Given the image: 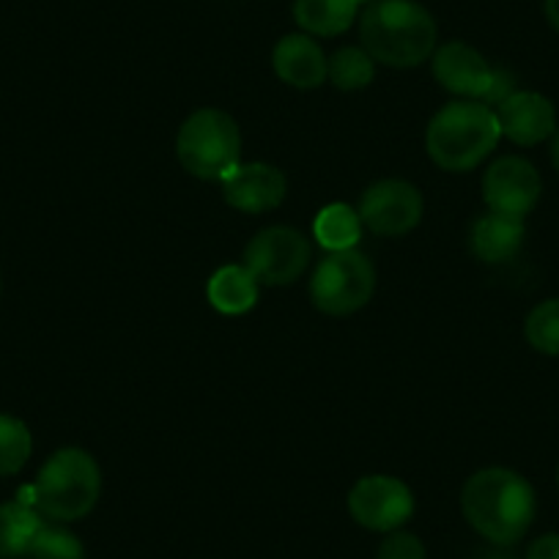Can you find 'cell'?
I'll use <instances>...</instances> for the list:
<instances>
[{
    "mask_svg": "<svg viewBox=\"0 0 559 559\" xmlns=\"http://www.w3.org/2000/svg\"><path fill=\"white\" fill-rule=\"evenodd\" d=\"M466 524L493 546H513L530 532L537 513L532 483L508 466L475 472L461 491Z\"/></svg>",
    "mask_w": 559,
    "mask_h": 559,
    "instance_id": "cell-1",
    "label": "cell"
},
{
    "mask_svg": "<svg viewBox=\"0 0 559 559\" xmlns=\"http://www.w3.org/2000/svg\"><path fill=\"white\" fill-rule=\"evenodd\" d=\"M437 20L417 0H376L359 17V41L376 63L412 69L437 52Z\"/></svg>",
    "mask_w": 559,
    "mask_h": 559,
    "instance_id": "cell-2",
    "label": "cell"
},
{
    "mask_svg": "<svg viewBox=\"0 0 559 559\" xmlns=\"http://www.w3.org/2000/svg\"><path fill=\"white\" fill-rule=\"evenodd\" d=\"M502 129L497 110L475 99H455L431 118L426 152L448 174H469L497 148Z\"/></svg>",
    "mask_w": 559,
    "mask_h": 559,
    "instance_id": "cell-3",
    "label": "cell"
},
{
    "mask_svg": "<svg viewBox=\"0 0 559 559\" xmlns=\"http://www.w3.org/2000/svg\"><path fill=\"white\" fill-rule=\"evenodd\" d=\"M102 493V469L83 448H61L45 461L34 483L36 510L47 521L69 524L96 508Z\"/></svg>",
    "mask_w": 559,
    "mask_h": 559,
    "instance_id": "cell-4",
    "label": "cell"
},
{
    "mask_svg": "<svg viewBox=\"0 0 559 559\" xmlns=\"http://www.w3.org/2000/svg\"><path fill=\"white\" fill-rule=\"evenodd\" d=\"M176 157L195 179L223 181L241 163L239 123L217 107H201L179 127Z\"/></svg>",
    "mask_w": 559,
    "mask_h": 559,
    "instance_id": "cell-5",
    "label": "cell"
},
{
    "mask_svg": "<svg viewBox=\"0 0 559 559\" xmlns=\"http://www.w3.org/2000/svg\"><path fill=\"white\" fill-rule=\"evenodd\" d=\"M376 266L354 250L326 252L310 277V302L324 316H352L373 299Z\"/></svg>",
    "mask_w": 559,
    "mask_h": 559,
    "instance_id": "cell-6",
    "label": "cell"
},
{
    "mask_svg": "<svg viewBox=\"0 0 559 559\" xmlns=\"http://www.w3.org/2000/svg\"><path fill=\"white\" fill-rule=\"evenodd\" d=\"M313 261V245L288 225H269L258 230L245 247V266L263 286H292Z\"/></svg>",
    "mask_w": 559,
    "mask_h": 559,
    "instance_id": "cell-7",
    "label": "cell"
},
{
    "mask_svg": "<svg viewBox=\"0 0 559 559\" xmlns=\"http://www.w3.org/2000/svg\"><path fill=\"white\" fill-rule=\"evenodd\" d=\"M348 513L362 530L390 532L403 530L414 515V493L401 477L368 475L359 477L348 491Z\"/></svg>",
    "mask_w": 559,
    "mask_h": 559,
    "instance_id": "cell-8",
    "label": "cell"
},
{
    "mask_svg": "<svg viewBox=\"0 0 559 559\" xmlns=\"http://www.w3.org/2000/svg\"><path fill=\"white\" fill-rule=\"evenodd\" d=\"M423 209L426 203L412 181L381 179L362 192L357 212L370 234L397 239L417 228L423 219Z\"/></svg>",
    "mask_w": 559,
    "mask_h": 559,
    "instance_id": "cell-9",
    "label": "cell"
},
{
    "mask_svg": "<svg viewBox=\"0 0 559 559\" xmlns=\"http://www.w3.org/2000/svg\"><path fill=\"white\" fill-rule=\"evenodd\" d=\"M543 179L535 165L524 157H499L488 165L483 176V201L488 212L508 214V217L524 219L532 209L540 203Z\"/></svg>",
    "mask_w": 559,
    "mask_h": 559,
    "instance_id": "cell-10",
    "label": "cell"
},
{
    "mask_svg": "<svg viewBox=\"0 0 559 559\" xmlns=\"http://www.w3.org/2000/svg\"><path fill=\"white\" fill-rule=\"evenodd\" d=\"M219 187H223L225 203L245 214L272 212L288 195V181L283 170L266 163H239L219 181Z\"/></svg>",
    "mask_w": 559,
    "mask_h": 559,
    "instance_id": "cell-11",
    "label": "cell"
},
{
    "mask_svg": "<svg viewBox=\"0 0 559 559\" xmlns=\"http://www.w3.org/2000/svg\"><path fill=\"white\" fill-rule=\"evenodd\" d=\"M433 78L459 99L483 102L491 88L493 67L466 41H448L433 52Z\"/></svg>",
    "mask_w": 559,
    "mask_h": 559,
    "instance_id": "cell-12",
    "label": "cell"
},
{
    "mask_svg": "<svg viewBox=\"0 0 559 559\" xmlns=\"http://www.w3.org/2000/svg\"><path fill=\"white\" fill-rule=\"evenodd\" d=\"M499 129L515 146H537L557 132V110L537 91H515L497 107Z\"/></svg>",
    "mask_w": 559,
    "mask_h": 559,
    "instance_id": "cell-13",
    "label": "cell"
},
{
    "mask_svg": "<svg viewBox=\"0 0 559 559\" xmlns=\"http://www.w3.org/2000/svg\"><path fill=\"white\" fill-rule=\"evenodd\" d=\"M326 67H330V58L324 56L319 41L310 39L308 34L283 36L272 50L274 74L292 88H321L326 83Z\"/></svg>",
    "mask_w": 559,
    "mask_h": 559,
    "instance_id": "cell-14",
    "label": "cell"
},
{
    "mask_svg": "<svg viewBox=\"0 0 559 559\" xmlns=\"http://www.w3.org/2000/svg\"><path fill=\"white\" fill-rule=\"evenodd\" d=\"M524 219L486 212L472 223L469 250L483 263H508L519 255L521 245H524Z\"/></svg>",
    "mask_w": 559,
    "mask_h": 559,
    "instance_id": "cell-15",
    "label": "cell"
},
{
    "mask_svg": "<svg viewBox=\"0 0 559 559\" xmlns=\"http://www.w3.org/2000/svg\"><path fill=\"white\" fill-rule=\"evenodd\" d=\"M209 305L223 316L250 313L261 297V283L245 263H225L209 277Z\"/></svg>",
    "mask_w": 559,
    "mask_h": 559,
    "instance_id": "cell-16",
    "label": "cell"
},
{
    "mask_svg": "<svg viewBox=\"0 0 559 559\" xmlns=\"http://www.w3.org/2000/svg\"><path fill=\"white\" fill-rule=\"evenodd\" d=\"M41 526H45V515L31 504L20 499L0 504V559L31 557Z\"/></svg>",
    "mask_w": 559,
    "mask_h": 559,
    "instance_id": "cell-17",
    "label": "cell"
},
{
    "mask_svg": "<svg viewBox=\"0 0 559 559\" xmlns=\"http://www.w3.org/2000/svg\"><path fill=\"white\" fill-rule=\"evenodd\" d=\"M357 0H294V20L305 34L341 36L357 20Z\"/></svg>",
    "mask_w": 559,
    "mask_h": 559,
    "instance_id": "cell-18",
    "label": "cell"
},
{
    "mask_svg": "<svg viewBox=\"0 0 559 559\" xmlns=\"http://www.w3.org/2000/svg\"><path fill=\"white\" fill-rule=\"evenodd\" d=\"M362 217L348 203H330L313 219V236L326 252L354 250L362 239Z\"/></svg>",
    "mask_w": 559,
    "mask_h": 559,
    "instance_id": "cell-19",
    "label": "cell"
},
{
    "mask_svg": "<svg viewBox=\"0 0 559 559\" xmlns=\"http://www.w3.org/2000/svg\"><path fill=\"white\" fill-rule=\"evenodd\" d=\"M376 61L362 50V47H343L330 58L326 67V80L337 91H362L373 83Z\"/></svg>",
    "mask_w": 559,
    "mask_h": 559,
    "instance_id": "cell-20",
    "label": "cell"
},
{
    "mask_svg": "<svg viewBox=\"0 0 559 559\" xmlns=\"http://www.w3.org/2000/svg\"><path fill=\"white\" fill-rule=\"evenodd\" d=\"M34 453V437L23 419L0 414V477H12L28 464Z\"/></svg>",
    "mask_w": 559,
    "mask_h": 559,
    "instance_id": "cell-21",
    "label": "cell"
},
{
    "mask_svg": "<svg viewBox=\"0 0 559 559\" xmlns=\"http://www.w3.org/2000/svg\"><path fill=\"white\" fill-rule=\"evenodd\" d=\"M524 337L535 352L559 357V299L535 305L524 321Z\"/></svg>",
    "mask_w": 559,
    "mask_h": 559,
    "instance_id": "cell-22",
    "label": "cell"
},
{
    "mask_svg": "<svg viewBox=\"0 0 559 559\" xmlns=\"http://www.w3.org/2000/svg\"><path fill=\"white\" fill-rule=\"evenodd\" d=\"M34 559H85V546L72 530H67L58 521H45V526L36 535L34 548H31Z\"/></svg>",
    "mask_w": 559,
    "mask_h": 559,
    "instance_id": "cell-23",
    "label": "cell"
},
{
    "mask_svg": "<svg viewBox=\"0 0 559 559\" xmlns=\"http://www.w3.org/2000/svg\"><path fill=\"white\" fill-rule=\"evenodd\" d=\"M376 559H428V551L414 532L395 530L381 540Z\"/></svg>",
    "mask_w": 559,
    "mask_h": 559,
    "instance_id": "cell-24",
    "label": "cell"
},
{
    "mask_svg": "<svg viewBox=\"0 0 559 559\" xmlns=\"http://www.w3.org/2000/svg\"><path fill=\"white\" fill-rule=\"evenodd\" d=\"M515 78L513 74L508 72V69H493V78H491V88L486 91V96H483V105H488V107H493V110H497L499 105H502L504 99H508L510 94H515Z\"/></svg>",
    "mask_w": 559,
    "mask_h": 559,
    "instance_id": "cell-25",
    "label": "cell"
},
{
    "mask_svg": "<svg viewBox=\"0 0 559 559\" xmlns=\"http://www.w3.org/2000/svg\"><path fill=\"white\" fill-rule=\"evenodd\" d=\"M526 559H559V532H548L532 540L526 548Z\"/></svg>",
    "mask_w": 559,
    "mask_h": 559,
    "instance_id": "cell-26",
    "label": "cell"
},
{
    "mask_svg": "<svg viewBox=\"0 0 559 559\" xmlns=\"http://www.w3.org/2000/svg\"><path fill=\"white\" fill-rule=\"evenodd\" d=\"M543 9H546V20L551 23V28L559 31V0H546Z\"/></svg>",
    "mask_w": 559,
    "mask_h": 559,
    "instance_id": "cell-27",
    "label": "cell"
},
{
    "mask_svg": "<svg viewBox=\"0 0 559 559\" xmlns=\"http://www.w3.org/2000/svg\"><path fill=\"white\" fill-rule=\"evenodd\" d=\"M551 163L559 174V127H557V132L551 134Z\"/></svg>",
    "mask_w": 559,
    "mask_h": 559,
    "instance_id": "cell-28",
    "label": "cell"
},
{
    "mask_svg": "<svg viewBox=\"0 0 559 559\" xmlns=\"http://www.w3.org/2000/svg\"><path fill=\"white\" fill-rule=\"evenodd\" d=\"M370 3H376V0H357V7H370Z\"/></svg>",
    "mask_w": 559,
    "mask_h": 559,
    "instance_id": "cell-29",
    "label": "cell"
},
{
    "mask_svg": "<svg viewBox=\"0 0 559 559\" xmlns=\"http://www.w3.org/2000/svg\"><path fill=\"white\" fill-rule=\"evenodd\" d=\"M557 486H559V466H557Z\"/></svg>",
    "mask_w": 559,
    "mask_h": 559,
    "instance_id": "cell-30",
    "label": "cell"
}]
</instances>
